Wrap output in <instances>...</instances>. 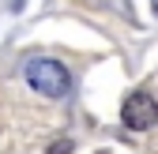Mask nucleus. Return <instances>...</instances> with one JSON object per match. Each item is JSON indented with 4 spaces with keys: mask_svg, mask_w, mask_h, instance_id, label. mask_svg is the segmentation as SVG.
Returning a JSON list of instances; mask_svg holds the SVG:
<instances>
[{
    "mask_svg": "<svg viewBox=\"0 0 158 154\" xmlns=\"http://www.w3.org/2000/svg\"><path fill=\"white\" fill-rule=\"evenodd\" d=\"M27 83L38 94H45V98H64L72 75H68V68L60 60H53V56H34L27 64Z\"/></svg>",
    "mask_w": 158,
    "mask_h": 154,
    "instance_id": "1",
    "label": "nucleus"
},
{
    "mask_svg": "<svg viewBox=\"0 0 158 154\" xmlns=\"http://www.w3.org/2000/svg\"><path fill=\"white\" fill-rule=\"evenodd\" d=\"M121 120H124V128H132V132L154 128V120H158V102L151 98L147 90H135L132 98L124 102V109H121Z\"/></svg>",
    "mask_w": 158,
    "mask_h": 154,
    "instance_id": "2",
    "label": "nucleus"
},
{
    "mask_svg": "<svg viewBox=\"0 0 158 154\" xmlns=\"http://www.w3.org/2000/svg\"><path fill=\"white\" fill-rule=\"evenodd\" d=\"M151 4H154V15H158V0H151Z\"/></svg>",
    "mask_w": 158,
    "mask_h": 154,
    "instance_id": "3",
    "label": "nucleus"
}]
</instances>
